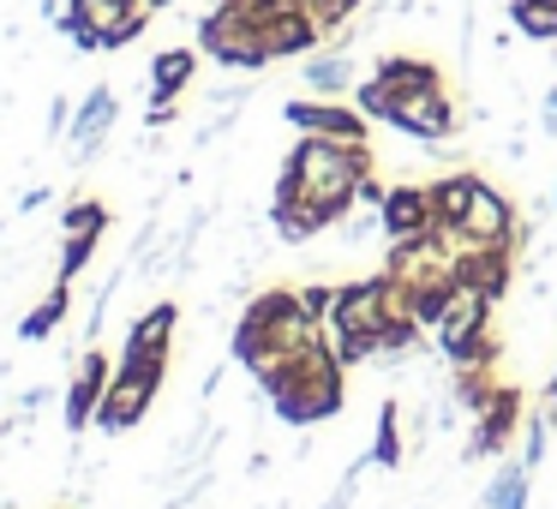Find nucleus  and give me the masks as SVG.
Masks as SVG:
<instances>
[{"label": "nucleus", "mask_w": 557, "mask_h": 509, "mask_svg": "<svg viewBox=\"0 0 557 509\" xmlns=\"http://www.w3.org/2000/svg\"><path fill=\"white\" fill-rule=\"evenodd\" d=\"M252 384L264 389V401L276 408L282 425L306 432V425H324L342 413V401H348V365H342V353L324 342V348L300 353V360H282V365H270V372H258Z\"/></svg>", "instance_id": "nucleus-1"}, {"label": "nucleus", "mask_w": 557, "mask_h": 509, "mask_svg": "<svg viewBox=\"0 0 557 509\" xmlns=\"http://www.w3.org/2000/svg\"><path fill=\"white\" fill-rule=\"evenodd\" d=\"M282 169L300 181V198H312L330 222H342L360 204V181L377 169L372 145H342V138H312L300 133V145L282 157Z\"/></svg>", "instance_id": "nucleus-2"}, {"label": "nucleus", "mask_w": 557, "mask_h": 509, "mask_svg": "<svg viewBox=\"0 0 557 509\" xmlns=\"http://www.w3.org/2000/svg\"><path fill=\"white\" fill-rule=\"evenodd\" d=\"M396 312H401V288H396V276H389V270L360 276V282H342L336 306L324 312L330 348L342 353V365L377 360V336L389 330V318H396Z\"/></svg>", "instance_id": "nucleus-3"}, {"label": "nucleus", "mask_w": 557, "mask_h": 509, "mask_svg": "<svg viewBox=\"0 0 557 509\" xmlns=\"http://www.w3.org/2000/svg\"><path fill=\"white\" fill-rule=\"evenodd\" d=\"M492 294L473 288V282H449L444 312L432 324V348L444 353L449 365H492L497 360V336H492Z\"/></svg>", "instance_id": "nucleus-4"}, {"label": "nucleus", "mask_w": 557, "mask_h": 509, "mask_svg": "<svg viewBox=\"0 0 557 509\" xmlns=\"http://www.w3.org/2000/svg\"><path fill=\"white\" fill-rule=\"evenodd\" d=\"M198 54H210L228 73H264L270 66V42L258 13H246L240 0H216L205 18H198Z\"/></svg>", "instance_id": "nucleus-5"}, {"label": "nucleus", "mask_w": 557, "mask_h": 509, "mask_svg": "<svg viewBox=\"0 0 557 509\" xmlns=\"http://www.w3.org/2000/svg\"><path fill=\"white\" fill-rule=\"evenodd\" d=\"M162 377H169V360H114V377H109V396L97 408V432L121 437L157 408L162 396Z\"/></svg>", "instance_id": "nucleus-6"}, {"label": "nucleus", "mask_w": 557, "mask_h": 509, "mask_svg": "<svg viewBox=\"0 0 557 509\" xmlns=\"http://www.w3.org/2000/svg\"><path fill=\"white\" fill-rule=\"evenodd\" d=\"M282 121H288L294 133H312V138L372 145V114L348 97H294V102H282Z\"/></svg>", "instance_id": "nucleus-7"}, {"label": "nucleus", "mask_w": 557, "mask_h": 509, "mask_svg": "<svg viewBox=\"0 0 557 509\" xmlns=\"http://www.w3.org/2000/svg\"><path fill=\"white\" fill-rule=\"evenodd\" d=\"M384 126L401 138H413V145H437V138L461 133V114H456V102H449L444 85H425V90H396Z\"/></svg>", "instance_id": "nucleus-8"}, {"label": "nucleus", "mask_w": 557, "mask_h": 509, "mask_svg": "<svg viewBox=\"0 0 557 509\" xmlns=\"http://www.w3.org/2000/svg\"><path fill=\"white\" fill-rule=\"evenodd\" d=\"M384 270L396 276V288H449L456 282V246L444 240V228H425L420 240L389 246Z\"/></svg>", "instance_id": "nucleus-9"}, {"label": "nucleus", "mask_w": 557, "mask_h": 509, "mask_svg": "<svg viewBox=\"0 0 557 509\" xmlns=\"http://www.w3.org/2000/svg\"><path fill=\"white\" fill-rule=\"evenodd\" d=\"M521 420H528V413H521V389L497 384L492 396L473 408V432H468V444H461V468H468V461H485V456H504Z\"/></svg>", "instance_id": "nucleus-10"}, {"label": "nucleus", "mask_w": 557, "mask_h": 509, "mask_svg": "<svg viewBox=\"0 0 557 509\" xmlns=\"http://www.w3.org/2000/svg\"><path fill=\"white\" fill-rule=\"evenodd\" d=\"M109 377H114V360L97 353V348H85V360L73 365V384H66V401H61L66 432L73 437H85L90 425H97V408H102V396H109Z\"/></svg>", "instance_id": "nucleus-11"}, {"label": "nucleus", "mask_w": 557, "mask_h": 509, "mask_svg": "<svg viewBox=\"0 0 557 509\" xmlns=\"http://www.w3.org/2000/svg\"><path fill=\"white\" fill-rule=\"evenodd\" d=\"M432 222H437V210H432V193H425V186H389L384 204H377V228H384L389 246L420 240Z\"/></svg>", "instance_id": "nucleus-12"}, {"label": "nucleus", "mask_w": 557, "mask_h": 509, "mask_svg": "<svg viewBox=\"0 0 557 509\" xmlns=\"http://www.w3.org/2000/svg\"><path fill=\"white\" fill-rule=\"evenodd\" d=\"M114 121H121V97H114L109 85H97V90H90V97L73 109V126H66V138H73V157H78V162L102 157Z\"/></svg>", "instance_id": "nucleus-13"}, {"label": "nucleus", "mask_w": 557, "mask_h": 509, "mask_svg": "<svg viewBox=\"0 0 557 509\" xmlns=\"http://www.w3.org/2000/svg\"><path fill=\"white\" fill-rule=\"evenodd\" d=\"M258 25H264L270 61H306V54L324 49V30H318L312 13H300V7H282V13L258 18Z\"/></svg>", "instance_id": "nucleus-14"}, {"label": "nucleus", "mask_w": 557, "mask_h": 509, "mask_svg": "<svg viewBox=\"0 0 557 509\" xmlns=\"http://www.w3.org/2000/svg\"><path fill=\"white\" fill-rule=\"evenodd\" d=\"M174 330H181V306H174V300H157L150 312H138V318H133L121 360H169Z\"/></svg>", "instance_id": "nucleus-15"}, {"label": "nucleus", "mask_w": 557, "mask_h": 509, "mask_svg": "<svg viewBox=\"0 0 557 509\" xmlns=\"http://www.w3.org/2000/svg\"><path fill=\"white\" fill-rule=\"evenodd\" d=\"M300 78L312 97H348L360 78H354V49H318L300 61Z\"/></svg>", "instance_id": "nucleus-16"}, {"label": "nucleus", "mask_w": 557, "mask_h": 509, "mask_svg": "<svg viewBox=\"0 0 557 509\" xmlns=\"http://www.w3.org/2000/svg\"><path fill=\"white\" fill-rule=\"evenodd\" d=\"M473 186H480V169H461V162L425 181V193H432V210H437V222H444V228H456V222L468 216ZM437 222H432V228H437Z\"/></svg>", "instance_id": "nucleus-17"}, {"label": "nucleus", "mask_w": 557, "mask_h": 509, "mask_svg": "<svg viewBox=\"0 0 557 509\" xmlns=\"http://www.w3.org/2000/svg\"><path fill=\"white\" fill-rule=\"evenodd\" d=\"M270 228H276L282 246H306V240H318L324 228H336V222H330L312 198H288V204H270Z\"/></svg>", "instance_id": "nucleus-18"}, {"label": "nucleus", "mask_w": 557, "mask_h": 509, "mask_svg": "<svg viewBox=\"0 0 557 509\" xmlns=\"http://www.w3.org/2000/svg\"><path fill=\"white\" fill-rule=\"evenodd\" d=\"M198 73V49H162L150 61V102H181Z\"/></svg>", "instance_id": "nucleus-19"}, {"label": "nucleus", "mask_w": 557, "mask_h": 509, "mask_svg": "<svg viewBox=\"0 0 557 509\" xmlns=\"http://www.w3.org/2000/svg\"><path fill=\"white\" fill-rule=\"evenodd\" d=\"M66 312H73V282H54V288L42 294L25 318H18V342H49L54 330L66 324Z\"/></svg>", "instance_id": "nucleus-20"}, {"label": "nucleus", "mask_w": 557, "mask_h": 509, "mask_svg": "<svg viewBox=\"0 0 557 509\" xmlns=\"http://www.w3.org/2000/svg\"><path fill=\"white\" fill-rule=\"evenodd\" d=\"M528 492H533V468L516 456L492 473V485L480 492V509H528Z\"/></svg>", "instance_id": "nucleus-21"}, {"label": "nucleus", "mask_w": 557, "mask_h": 509, "mask_svg": "<svg viewBox=\"0 0 557 509\" xmlns=\"http://www.w3.org/2000/svg\"><path fill=\"white\" fill-rule=\"evenodd\" d=\"M372 73L384 78L389 90H425V85H444L437 61H425V54H384V61H377Z\"/></svg>", "instance_id": "nucleus-22"}, {"label": "nucleus", "mask_w": 557, "mask_h": 509, "mask_svg": "<svg viewBox=\"0 0 557 509\" xmlns=\"http://www.w3.org/2000/svg\"><path fill=\"white\" fill-rule=\"evenodd\" d=\"M504 7H509V25H516V37L557 49V0H504Z\"/></svg>", "instance_id": "nucleus-23"}, {"label": "nucleus", "mask_w": 557, "mask_h": 509, "mask_svg": "<svg viewBox=\"0 0 557 509\" xmlns=\"http://www.w3.org/2000/svg\"><path fill=\"white\" fill-rule=\"evenodd\" d=\"M401 456H408V444H401V401L389 396L384 408H377V432H372V468L396 473Z\"/></svg>", "instance_id": "nucleus-24"}, {"label": "nucleus", "mask_w": 557, "mask_h": 509, "mask_svg": "<svg viewBox=\"0 0 557 509\" xmlns=\"http://www.w3.org/2000/svg\"><path fill=\"white\" fill-rule=\"evenodd\" d=\"M102 234H61V270H54V282H78L90 270V258H97Z\"/></svg>", "instance_id": "nucleus-25"}, {"label": "nucleus", "mask_w": 557, "mask_h": 509, "mask_svg": "<svg viewBox=\"0 0 557 509\" xmlns=\"http://www.w3.org/2000/svg\"><path fill=\"white\" fill-rule=\"evenodd\" d=\"M61 234H109V204L102 198H73L61 210Z\"/></svg>", "instance_id": "nucleus-26"}, {"label": "nucleus", "mask_w": 557, "mask_h": 509, "mask_svg": "<svg viewBox=\"0 0 557 509\" xmlns=\"http://www.w3.org/2000/svg\"><path fill=\"white\" fill-rule=\"evenodd\" d=\"M354 102H360V109L372 114L377 126H384V121H389V102H396V90H389L384 78L372 73V78H360V85H354Z\"/></svg>", "instance_id": "nucleus-27"}, {"label": "nucleus", "mask_w": 557, "mask_h": 509, "mask_svg": "<svg viewBox=\"0 0 557 509\" xmlns=\"http://www.w3.org/2000/svg\"><path fill=\"white\" fill-rule=\"evenodd\" d=\"M66 126H73V102L54 97V102H49V138H66Z\"/></svg>", "instance_id": "nucleus-28"}, {"label": "nucleus", "mask_w": 557, "mask_h": 509, "mask_svg": "<svg viewBox=\"0 0 557 509\" xmlns=\"http://www.w3.org/2000/svg\"><path fill=\"white\" fill-rule=\"evenodd\" d=\"M533 133H540V138H552V133H557V85L540 97V126H533Z\"/></svg>", "instance_id": "nucleus-29"}, {"label": "nucleus", "mask_w": 557, "mask_h": 509, "mask_svg": "<svg viewBox=\"0 0 557 509\" xmlns=\"http://www.w3.org/2000/svg\"><path fill=\"white\" fill-rule=\"evenodd\" d=\"M174 114H181V102H150V114H145V126L150 133H162V126L174 121Z\"/></svg>", "instance_id": "nucleus-30"}, {"label": "nucleus", "mask_w": 557, "mask_h": 509, "mask_svg": "<svg viewBox=\"0 0 557 509\" xmlns=\"http://www.w3.org/2000/svg\"><path fill=\"white\" fill-rule=\"evenodd\" d=\"M49 204V186H30V193H18V216H30V210Z\"/></svg>", "instance_id": "nucleus-31"}, {"label": "nucleus", "mask_w": 557, "mask_h": 509, "mask_svg": "<svg viewBox=\"0 0 557 509\" xmlns=\"http://www.w3.org/2000/svg\"><path fill=\"white\" fill-rule=\"evenodd\" d=\"M246 13H258V18H270V13H282V7H294V0H240Z\"/></svg>", "instance_id": "nucleus-32"}, {"label": "nucleus", "mask_w": 557, "mask_h": 509, "mask_svg": "<svg viewBox=\"0 0 557 509\" xmlns=\"http://www.w3.org/2000/svg\"><path fill=\"white\" fill-rule=\"evenodd\" d=\"M145 7H150V13H162V7H174V0H145Z\"/></svg>", "instance_id": "nucleus-33"}, {"label": "nucleus", "mask_w": 557, "mask_h": 509, "mask_svg": "<svg viewBox=\"0 0 557 509\" xmlns=\"http://www.w3.org/2000/svg\"><path fill=\"white\" fill-rule=\"evenodd\" d=\"M552 204H557V186H552Z\"/></svg>", "instance_id": "nucleus-34"}]
</instances>
